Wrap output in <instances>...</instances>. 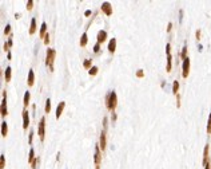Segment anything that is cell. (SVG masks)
Here are the masks:
<instances>
[{
  "mask_svg": "<svg viewBox=\"0 0 211 169\" xmlns=\"http://www.w3.org/2000/svg\"><path fill=\"white\" fill-rule=\"evenodd\" d=\"M95 169H100V165H95Z\"/></svg>",
  "mask_w": 211,
  "mask_h": 169,
  "instance_id": "cell-43",
  "label": "cell"
},
{
  "mask_svg": "<svg viewBox=\"0 0 211 169\" xmlns=\"http://www.w3.org/2000/svg\"><path fill=\"white\" fill-rule=\"evenodd\" d=\"M7 134H8V125H7L6 121H3V122H1V136L7 137Z\"/></svg>",
  "mask_w": 211,
  "mask_h": 169,
  "instance_id": "cell-19",
  "label": "cell"
},
{
  "mask_svg": "<svg viewBox=\"0 0 211 169\" xmlns=\"http://www.w3.org/2000/svg\"><path fill=\"white\" fill-rule=\"evenodd\" d=\"M6 168V156L1 155L0 156V169H4Z\"/></svg>",
  "mask_w": 211,
  "mask_h": 169,
  "instance_id": "cell-25",
  "label": "cell"
},
{
  "mask_svg": "<svg viewBox=\"0 0 211 169\" xmlns=\"http://www.w3.org/2000/svg\"><path fill=\"white\" fill-rule=\"evenodd\" d=\"M21 116H23V129H24V130H27V128L29 126V116H28L27 109H24V110H23Z\"/></svg>",
  "mask_w": 211,
  "mask_h": 169,
  "instance_id": "cell-9",
  "label": "cell"
},
{
  "mask_svg": "<svg viewBox=\"0 0 211 169\" xmlns=\"http://www.w3.org/2000/svg\"><path fill=\"white\" fill-rule=\"evenodd\" d=\"M55 56H56V51L54 48H48L46 54V64L47 67H49V70L54 71V62H55Z\"/></svg>",
  "mask_w": 211,
  "mask_h": 169,
  "instance_id": "cell-2",
  "label": "cell"
},
{
  "mask_svg": "<svg viewBox=\"0 0 211 169\" xmlns=\"http://www.w3.org/2000/svg\"><path fill=\"white\" fill-rule=\"evenodd\" d=\"M9 32H11V26L7 24L6 28H4V35H9Z\"/></svg>",
  "mask_w": 211,
  "mask_h": 169,
  "instance_id": "cell-33",
  "label": "cell"
},
{
  "mask_svg": "<svg viewBox=\"0 0 211 169\" xmlns=\"http://www.w3.org/2000/svg\"><path fill=\"white\" fill-rule=\"evenodd\" d=\"M207 133L211 134V113L208 116V122H207Z\"/></svg>",
  "mask_w": 211,
  "mask_h": 169,
  "instance_id": "cell-30",
  "label": "cell"
},
{
  "mask_svg": "<svg viewBox=\"0 0 211 169\" xmlns=\"http://www.w3.org/2000/svg\"><path fill=\"white\" fill-rule=\"evenodd\" d=\"M95 165H100V161H102V156H100V146L99 145H95Z\"/></svg>",
  "mask_w": 211,
  "mask_h": 169,
  "instance_id": "cell-11",
  "label": "cell"
},
{
  "mask_svg": "<svg viewBox=\"0 0 211 169\" xmlns=\"http://www.w3.org/2000/svg\"><path fill=\"white\" fill-rule=\"evenodd\" d=\"M195 36H197V39H198V40H199V39H200V30H198V31H197V34H195Z\"/></svg>",
  "mask_w": 211,
  "mask_h": 169,
  "instance_id": "cell-39",
  "label": "cell"
},
{
  "mask_svg": "<svg viewBox=\"0 0 211 169\" xmlns=\"http://www.w3.org/2000/svg\"><path fill=\"white\" fill-rule=\"evenodd\" d=\"M44 111H46V113H49V111H51V99H47L46 101V108H44Z\"/></svg>",
  "mask_w": 211,
  "mask_h": 169,
  "instance_id": "cell-26",
  "label": "cell"
},
{
  "mask_svg": "<svg viewBox=\"0 0 211 169\" xmlns=\"http://www.w3.org/2000/svg\"><path fill=\"white\" fill-rule=\"evenodd\" d=\"M64 108H66V102H64V101L59 102L58 108H56V120H59V118H60V116H62V113H63Z\"/></svg>",
  "mask_w": 211,
  "mask_h": 169,
  "instance_id": "cell-13",
  "label": "cell"
},
{
  "mask_svg": "<svg viewBox=\"0 0 211 169\" xmlns=\"http://www.w3.org/2000/svg\"><path fill=\"white\" fill-rule=\"evenodd\" d=\"M84 15H86V16H90V15H91V11H90V9H87V11L84 12Z\"/></svg>",
  "mask_w": 211,
  "mask_h": 169,
  "instance_id": "cell-41",
  "label": "cell"
},
{
  "mask_svg": "<svg viewBox=\"0 0 211 169\" xmlns=\"http://www.w3.org/2000/svg\"><path fill=\"white\" fill-rule=\"evenodd\" d=\"M180 58H182L183 61H185L186 58H188V56H187V46H185V47L182 48V54H180Z\"/></svg>",
  "mask_w": 211,
  "mask_h": 169,
  "instance_id": "cell-27",
  "label": "cell"
},
{
  "mask_svg": "<svg viewBox=\"0 0 211 169\" xmlns=\"http://www.w3.org/2000/svg\"><path fill=\"white\" fill-rule=\"evenodd\" d=\"M0 111H1V117H6L8 114V110H7V91H3V99H1V108H0Z\"/></svg>",
  "mask_w": 211,
  "mask_h": 169,
  "instance_id": "cell-6",
  "label": "cell"
},
{
  "mask_svg": "<svg viewBox=\"0 0 211 169\" xmlns=\"http://www.w3.org/2000/svg\"><path fill=\"white\" fill-rule=\"evenodd\" d=\"M3 48H4V51H9V44L8 43H4V46H3Z\"/></svg>",
  "mask_w": 211,
  "mask_h": 169,
  "instance_id": "cell-38",
  "label": "cell"
},
{
  "mask_svg": "<svg viewBox=\"0 0 211 169\" xmlns=\"http://www.w3.org/2000/svg\"><path fill=\"white\" fill-rule=\"evenodd\" d=\"M87 42H88V35H87V32H83L80 36V47H86L87 46Z\"/></svg>",
  "mask_w": 211,
  "mask_h": 169,
  "instance_id": "cell-17",
  "label": "cell"
},
{
  "mask_svg": "<svg viewBox=\"0 0 211 169\" xmlns=\"http://www.w3.org/2000/svg\"><path fill=\"white\" fill-rule=\"evenodd\" d=\"M178 90H179V82L174 81V83H172V93L175 94V95H178Z\"/></svg>",
  "mask_w": 211,
  "mask_h": 169,
  "instance_id": "cell-24",
  "label": "cell"
},
{
  "mask_svg": "<svg viewBox=\"0 0 211 169\" xmlns=\"http://www.w3.org/2000/svg\"><path fill=\"white\" fill-rule=\"evenodd\" d=\"M32 8H34V1H32V0H28V1H27V9L31 11Z\"/></svg>",
  "mask_w": 211,
  "mask_h": 169,
  "instance_id": "cell-32",
  "label": "cell"
},
{
  "mask_svg": "<svg viewBox=\"0 0 211 169\" xmlns=\"http://www.w3.org/2000/svg\"><path fill=\"white\" fill-rule=\"evenodd\" d=\"M32 140H34V130L29 131V136H28V144H29V145L32 144Z\"/></svg>",
  "mask_w": 211,
  "mask_h": 169,
  "instance_id": "cell-34",
  "label": "cell"
},
{
  "mask_svg": "<svg viewBox=\"0 0 211 169\" xmlns=\"http://www.w3.org/2000/svg\"><path fill=\"white\" fill-rule=\"evenodd\" d=\"M29 98H31V93L29 91H26L24 93V98H23V103H24V108L29 105Z\"/></svg>",
  "mask_w": 211,
  "mask_h": 169,
  "instance_id": "cell-20",
  "label": "cell"
},
{
  "mask_svg": "<svg viewBox=\"0 0 211 169\" xmlns=\"http://www.w3.org/2000/svg\"><path fill=\"white\" fill-rule=\"evenodd\" d=\"M208 153H210V145L207 144V145L205 146V150H203V161H202L203 166H206L210 162V156H208Z\"/></svg>",
  "mask_w": 211,
  "mask_h": 169,
  "instance_id": "cell-8",
  "label": "cell"
},
{
  "mask_svg": "<svg viewBox=\"0 0 211 169\" xmlns=\"http://www.w3.org/2000/svg\"><path fill=\"white\" fill-rule=\"evenodd\" d=\"M115 50H116V39L112 38L110 40V43H108V51H110L111 54H114L115 53Z\"/></svg>",
  "mask_w": 211,
  "mask_h": 169,
  "instance_id": "cell-15",
  "label": "cell"
},
{
  "mask_svg": "<svg viewBox=\"0 0 211 169\" xmlns=\"http://www.w3.org/2000/svg\"><path fill=\"white\" fill-rule=\"evenodd\" d=\"M106 144H107V140H106V130H103L100 134V138H99V146H100L102 150L106 149Z\"/></svg>",
  "mask_w": 211,
  "mask_h": 169,
  "instance_id": "cell-12",
  "label": "cell"
},
{
  "mask_svg": "<svg viewBox=\"0 0 211 169\" xmlns=\"http://www.w3.org/2000/svg\"><path fill=\"white\" fill-rule=\"evenodd\" d=\"M44 133H46V118H44V117H41L40 122H39V128H38L39 138H40L41 141H44Z\"/></svg>",
  "mask_w": 211,
  "mask_h": 169,
  "instance_id": "cell-4",
  "label": "cell"
},
{
  "mask_svg": "<svg viewBox=\"0 0 211 169\" xmlns=\"http://www.w3.org/2000/svg\"><path fill=\"white\" fill-rule=\"evenodd\" d=\"M35 158H36V157H35V150L31 148V149H29V153H28V162H29V164H32V162H34Z\"/></svg>",
  "mask_w": 211,
  "mask_h": 169,
  "instance_id": "cell-23",
  "label": "cell"
},
{
  "mask_svg": "<svg viewBox=\"0 0 211 169\" xmlns=\"http://www.w3.org/2000/svg\"><path fill=\"white\" fill-rule=\"evenodd\" d=\"M98 71H99V69L96 66H94L91 70H88V74H90V75H96V74H98Z\"/></svg>",
  "mask_w": 211,
  "mask_h": 169,
  "instance_id": "cell-28",
  "label": "cell"
},
{
  "mask_svg": "<svg viewBox=\"0 0 211 169\" xmlns=\"http://www.w3.org/2000/svg\"><path fill=\"white\" fill-rule=\"evenodd\" d=\"M36 32V18H32L31 19V26H29V34L34 35Z\"/></svg>",
  "mask_w": 211,
  "mask_h": 169,
  "instance_id": "cell-18",
  "label": "cell"
},
{
  "mask_svg": "<svg viewBox=\"0 0 211 169\" xmlns=\"http://www.w3.org/2000/svg\"><path fill=\"white\" fill-rule=\"evenodd\" d=\"M48 43H49V35L47 34L46 38H44V44H48Z\"/></svg>",
  "mask_w": 211,
  "mask_h": 169,
  "instance_id": "cell-37",
  "label": "cell"
},
{
  "mask_svg": "<svg viewBox=\"0 0 211 169\" xmlns=\"http://www.w3.org/2000/svg\"><path fill=\"white\" fill-rule=\"evenodd\" d=\"M34 82H35L34 70H29L28 71V78H27V83H28V86H34Z\"/></svg>",
  "mask_w": 211,
  "mask_h": 169,
  "instance_id": "cell-16",
  "label": "cell"
},
{
  "mask_svg": "<svg viewBox=\"0 0 211 169\" xmlns=\"http://www.w3.org/2000/svg\"><path fill=\"white\" fill-rule=\"evenodd\" d=\"M46 35H47V23H46V22H43V23H41V26H40V32H39V36H40L41 39H44V38H46Z\"/></svg>",
  "mask_w": 211,
  "mask_h": 169,
  "instance_id": "cell-14",
  "label": "cell"
},
{
  "mask_svg": "<svg viewBox=\"0 0 211 169\" xmlns=\"http://www.w3.org/2000/svg\"><path fill=\"white\" fill-rule=\"evenodd\" d=\"M96 39H98V43H103V42H106V39H107V31H104V30H100V31L98 32V35H96Z\"/></svg>",
  "mask_w": 211,
  "mask_h": 169,
  "instance_id": "cell-10",
  "label": "cell"
},
{
  "mask_svg": "<svg viewBox=\"0 0 211 169\" xmlns=\"http://www.w3.org/2000/svg\"><path fill=\"white\" fill-rule=\"evenodd\" d=\"M39 161H40V158H39V157H36V158H35V160H34V162L31 164V165H32V169H38Z\"/></svg>",
  "mask_w": 211,
  "mask_h": 169,
  "instance_id": "cell-29",
  "label": "cell"
},
{
  "mask_svg": "<svg viewBox=\"0 0 211 169\" xmlns=\"http://www.w3.org/2000/svg\"><path fill=\"white\" fill-rule=\"evenodd\" d=\"M136 77H138V78H143V77H144V71H143V70H138V71H136Z\"/></svg>",
  "mask_w": 211,
  "mask_h": 169,
  "instance_id": "cell-35",
  "label": "cell"
},
{
  "mask_svg": "<svg viewBox=\"0 0 211 169\" xmlns=\"http://www.w3.org/2000/svg\"><path fill=\"white\" fill-rule=\"evenodd\" d=\"M100 9H102V12H104V14L107 15V16H111V15H112V7H111V4L108 3V1H104V3H102Z\"/></svg>",
  "mask_w": 211,
  "mask_h": 169,
  "instance_id": "cell-7",
  "label": "cell"
},
{
  "mask_svg": "<svg viewBox=\"0 0 211 169\" xmlns=\"http://www.w3.org/2000/svg\"><path fill=\"white\" fill-rule=\"evenodd\" d=\"M83 67L84 69H87V70H91V69H92V61H91V59H86V61L83 62Z\"/></svg>",
  "mask_w": 211,
  "mask_h": 169,
  "instance_id": "cell-21",
  "label": "cell"
},
{
  "mask_svg": "<svg viewBox=\"0 0 211 169\" xmlns=\"http://www.w3.org/2000/svg\"><path fill=\"white\" fill-rule=\"evenodd\" d=\"M188 74H190V58H186L183 61V64H182V75L183 78H187Z\"/></svg>",
  "mask_w": 211,
  "mask_h": 169,
  "instance_id": "cell-5",
  "label": "cell"
},
{
  "mask_svg": "<svg viewBox=\"0 0 211 169\" xmlns=\"http://www.w3.org/2000/svg\"><path fill=\"white\" fill-rule=\"evenodd\" d=\"M171 28H172V23H168V26H167V32H171Z\"/></svg>",
  "mask_w": 211,
  "mask_h": 169,
  "instance_id": "cell-40",
  "label": "cell"
},
{
  "mask_svg": "<svg viewBox=\"0 0 211 169\" xmlns=\"http://www.w3.org/2000/svg\"><path fill=\"white\" fill-rule=\"evenodd\" d=\"M166 53H167V67H166V71L170 73L171 69H172V55H171V44L167 43L166 46Z\"/></svg>",
  "mask_w": 211,
  "mask_h": 169,
  "instance_id": "cell-3",
  "label": "cell"
},
{
  "mask_svg": "<svg viewBox=\"0 0 211 169\" xmlns=\"http://www.w3.org/2000/svg\"><path fill=\"white\" fill-rule=\"evenodd\" d=\"M116 105H118V98H116V93L112 90V91H110V93L106 95V106H107L108 110L114 113Z\"/></svg>",
  "mask_w": 211,
  "mask_h": 169,
  "instance_id": "cell-1",
  "label": "cell"
},
{
  "mask_svg": "<svg viewBox=\"0 0 211 169\" xmlns=\"http://www.w3.org/2000/svg\"><path fill=\"white\" fill-rule=\"evenodd\" d=\"M99 51H100V43H98V42H96V44L94 46V53L99 54Z\"/></svg>",
  "mask_w": 211,
  "mask_h": 169,
  "instance_id": "cell-31",
  "label": "cell"
},
{
  "mask_svg": "<svg viewBox=\"0 0 211 169\" xmlns=\"http://www.w3.org/2000/svg\"><path fill=\"white\" fill-rule=\"evenodd\" d=\"M107 121H108V120H107V118H106V117H104V120H103V126H104V130H106V129H107V126H108V125H107Z\"/></svg>",
  "mask_w": 211,
  "mask_h": 169,
  "instance_id": "cell-36",
  "label": "cell"
},
{
  "mask_svg": "<svg viewBox=\"0 0 211 169\" xmlns=\"http://www.w3.org/2000/svg\"><path fill=\"white\" fill-rule=\"evenodd\" d=\"M4 75H6V82H9V81H11V77H12V70H11V67H7V69H6V73H4Z\"/></svg>",
  "mask_w": 211,
  "mask_h": 169,
  "instance_id": "cell-22",
  "label": "cell"
},
{
  "mask_svg": "<svg viewBox=\"0 0 211 169\" xmlns=\"http://www.w3.org/2000/svg\"><path fill=\"white\" fill-rule=\"evenodd\" d=\"M205 169H211V164H210V162H208V164H207V165H206V166H205Z\"/></svg>",
  "mask_w": 211,
  "mask_h": 169,
  "instance_id": "cell-42",
  "label": "cell"
}]
</instances>
